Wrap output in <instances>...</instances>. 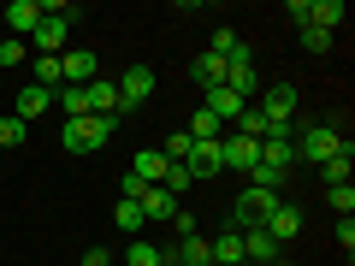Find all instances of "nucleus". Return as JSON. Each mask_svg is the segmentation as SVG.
Here are the masks:
<instances>
[{"instance_id":"nucleus-16","label":"nucleus","mask_w":355,"mask_h":266,"mask_svg":"<svg viewBox=\"0 0 355 266\" xmlns=\"http://www.w3.org/2000/svg\"><path fill=\"white\" fill-rule=\"evenodd\" d=\"M30 71H36L30 83L48 89V95H60V89H65V77H60V53H36V65H30Z\"/></svg>"},{"instance_id":"nucleus-11","label":"nucleus","mask_w":355,"mask_h":266,"mask_svg":"<svg viewBox=\"0 0 355 266\" xmlns=\"http://www.w3.org/2000/svg\"><path fill=\"white\" fill-rule=\"evenodd\" d=\"M137 207H142V219H154V225H172V219L184 213V202H178V195H166L160 184H148V190H142V202H137Z\"/></svg>"},{"instance_id":"nucleus-19","label":"nucleus","mask_w":355,"mask_h":266,"mask_svg":"<svg viewBox=\"0 0 355 266\" xmlns=\"http://www.w3.org/2000/svg\"><path fill=\"white\" fill-rule=\"evenodd\" d=\"M261 166H279V172H291V166H296L291 136H266V142H261Z\"/></svg>"},{"instance_id":"nucleus-23","label":"nucleus","mask_w":355,"mask_h":266,"mask_svg":"<svg viewBox=\"0 0 355 266\" xmlns=\"http://www.w3.org/2000/svg\"><path fill=\"white\" fill-rule=\"evenodd\" d=\"M113 225L125 231V237H142V225H148V219H142V207H137V202H119V213H113Z\"/></svg>"},{"instance_id":"nucleus-26","label":"nucleus","mask_w":355,"mask_h":266,"mask_svg":"<svg viewBox=\"0 0 355 266\" xmlns=\"http://www.w3.org/2000/svg\"><path fill=\"white\" fill-rule=\"evenodd\" d=\"M24 136H30L24 118H0V148H24Z\"/></svg>"},{"instance_id":"nucleus-10","label":"nucleus","mask_w":355,"mask_h":266,"mask_svg":"<svg viewBox=\"0 0 355 266\" xmlns=\"http://www.w3.org/2000/svg\"><path fill=\"white\" fill-rule=\"evenodd\" d=\"M184 172H190L196 184L219 177V172H225V160H219V142H190V154H184Z\"/></svg>"},{"instance_id":"nucleus-3","label":"nucleus","mask_w":355,"mask_h":266,"mask_svg":"<svg viewBox=\"0 0 355 266\" xmlns=\"http://www.w3.org/2000/svg\"><path fill=\"white\" fill-rule=\"evenodd\" d=\"M338 142H343V136H338V130H326V125H308V130H302V136H291V148H296V154H302V160H308V166H326V160H331V154H338Z\"/></svg>"},{"instance_id":"nucleus-25","label":"nucleus","mask_w":355,"mask_h":266,"mask_svg":"<svg viewBox=\"0 0 355 266\" xmlns=\"http://www.w3.org/2000/svg\"><path fill=\"white\" fill-rule=\"evenodd\" d=\"M326 207H338V219H349V213H355V190H349V184H331V190H326Z\"/></svg>"},{"instance_id":"nucleus-27","label":"nucleus","mask_w":355,"mask_h":266,"mask_svg":"<svg viewBox=\"0 0 355 266\" xmlns=\"http://www.w3.org/2000/svg\"><path fill=\"white\" fill-rule=\"evenodd\" d=\"M172 254H184L190 266H214V260H207V242H202V237H184V242H178Z\"/></svg>"},{"instance_id":"nucleus-6","label":"nucleus","mask_w":355,"mask_h":266,"mask_svg":"<svg viewBox=\"0 0 355 266\" xmlns=\"http://www.w3.org/2000/svg\"><path fill=\"white\" fill-rule=\"evenodd\" d=\"M219 160H225V172H243V177H249L254 166H261V142H249V136L231 130V136H219Z\"/></svg>"},{"instance_id":"nucleus-22","label":"nucleus","mask_w":355,"mask_h":266,"mask_svg":"<svg viewBox=\"0 0 355 266\" xmlns=\"http://www.w3.org/2000/svg\"><path fill=\"white\" fill-rule=\"evenodd\" d=\"M196 83H202V89L225 83V60H219V53H202V60H196Z\"/></svg>"},{"instance_id":"nucleus-24","label":"nucleus","mask_w":355,"mask_h":266,"mask_svg":"<svg viewBox=\"0 0 355 266\" xmlns=\"http://www.w3.org/2000/svg\"><path fill=\"white\" fill-rule=\"evenodd\" d=\"M53 101H60V113H65V118H83V113H89V101H83V89H71V83H65L60 95H53Z\"/></svg>"},{"instance_id":"nucleus-8","label":"nucleus","mask_w":355,"mask_h":266,"mask_svg":"<svg viewBox=\"0 0 355 266\" xmlns=\"http://www.w3.org/2000/svg\"><path fill=\"white\" fill-rule=\"evenodd\" d=\"M237 237H243V266H272L279 260V242H272L266 225H249V231H237Z\"/></svg>"},{"instance_id":"nucleus-30","label":"nucleus","mask_w":355,"mask_h":266,"mask_svg":"<svg viewBox=\"0 0 355 266\" xmlns=\"http://www.w3.org/2000/svg\"><path fill=\"white\" fill-rule=\"evenodd\" d=\"M166 160H184V154H190V130H178V136H166Z\"/></svg>"},{"instance_id":"nucleus-21","label":"nucleus","mask_w":355,"mask_h":266,"mask_svg":"<svg viewBox=\"0 0 355 266\" xmlns=\"http://www.w3.org/2000/svg\"><path fill=\"white\" fill-rule=\"evenodd\" d=\"M160 260H166V249H154V242H142V237L125 242V266H160Z\"/></svg>"},{"instance_id":"nucleus-14","label":"nucleus","mask_w":355,"mask_h":266,"mask_svg":"<svg viewBox=\"0 0 355 266\" xmlns=\"http://www.w3.org/2000/svg\"><path fill=\"white\" fill-rule=\"evenodd\" d=\"M261 225L272 231V242H291L296 231H302V213H296V207H284V202H279V207H272V213L261 219Z\"/></svg>"},{"instance_id":"nucleus-34","label":"nucleus","mask_w":355,"mask_h":266,"mask_svg":"<svg viewBox=\"0 0 355 266\" xmlns=\"http://www.w3.org/2000/svg\"><path fill=\"white\" fill-rule=\"evenodd\" d=\"M272 266H291V260H272Z\"/></svg>"},{"instance_id":"nucleus-13","label":"nucleus","mask_w":355,"mask_h":266,"mask_svg":"<svg viewBox=\"0 0 355 266\" xmlns=\"http://www.w3.org/2000/svg\"><path fill=\"white\" fill-rule=\"evenodd\" d=\"M6 24H12L18 42H30L36 24H42V0H12V6H6Z\"/></svg>"},{"instance_id":"nucleus-2","label":"nucleus","mask_w":355,"mask_h":266,"mask_svg":"<svg viewBox=\"0 0 355 266\" xmlns=\"http://www.w3.org/2000/svg\"><path fill=\"white\" fill-rule=\"evenodd\" d=\"M71 6H42V24H36V53H60V42H65V30H71Z\"/></svg>"},{"instance_id":"nucleus-18","label":"nucleus","mask_w":355,"mask_h":266,"mask_svg":"<svg viewBox=\"0 0 355 266\" xmlns=\"http://www.w3.org/2000/svg\"><path fill=\"white\" fill-rule=\"evenodd\" d=\"M48 107H53V95H48V89H36V83H30V89H18V113H12V118H24V125H30V118H42Z\"/></svg>"},{"instance_id":"nucleus-12","label":"nucleus","mask_w":355,"mask_h":266,"mask_svg":"<svg viewBox=\"0 0 355 266\" xmlns=\"http://www.w3.org/2000/svg\"><path fill=\"white\" fill-rule=\"evenodd\" d=\"M202 107H207V113L219 118V125H225V118H237V113H243V107H249V101H243L237 89H225V83H214V89H202Z\"/></svg>"},{"instance_id":"nucleus-15","label":"nucleus","mask_w":355,"mask_h":266,"mask_svg":"<svg viewBox=\"0 0 355 266\" xmlns=\"http://www.w3.org/2000/svg\"><path fill=\"white\" fill-rule=\"evenodd\" d=\"M207 260L214 266H243V237L237 231H219V237L207 242Z\"/></svg>"},{"instance_id":"nucleus-31","label":"nucleus","mask_w":355,"mask_h":266,"mask_svg":"<svg viewBox=\"0 0 355 266\" xmlns=\"http://www.w3.org/2000/svg\"><path fill=\"white\" fill-rule=\"evenodd\" d=\"M338 242H343V254H355V219H338Z\"/></svg>"},{"instance_id":"nucleus-1","label":"nucleus","mask_w":355,"mask_h":266,"mask_svg":"<svg viewBox=\"0 0 355 266\" xmlns=\"http://www.w3.org/2000/svg\"><path fill=\"white\" fill-rule=\"evenodd\" d=\"M113 130H119V118L83 113V118H65L60 142H65V154H95V148H107V136H113Z\"/></svg>"},{"instance_id":"nucleus-20","label":"nucleus","mask_w":355,"mask_h":266,"mask_svg":"<svg viewBox=\"0 0 355 266\" xmlns=\"http://www.w3.org/2000/svg\"><path fill=\"white\" fill-rule=\"evenodd\" d=\"M130 172H137L142 184H160V172H166V154H160V148H142L137 160H130Z\"/></svg>"},{"instance_id":"nucleus-33","label":"nucleus","mask_w":355,"mask_h":266,"mask_svg":"<svg viewBox=\"0 0 355 266\" xmlns=\"http://www.w3.org/2000/svg\"><path fill=\"white\" fill-rule=\"evenodd\" d=\"M160 266H190V260H184V254H172V249H166V260Z\"/></svg>"},{"instance_id":"nucleus-28","label":"nucleus","mask_w":355,"mask_h":266,"mask_svg":"<svg viewBox=\"0 0 355 266\" xmlns=\"http://www.w3.org/2000/svg\"><path fill=\"white\" fill-rule=\"evenodd\" d=\"M24 53H30V42H18V36H0V65H24Z\"/></svg>"},{"instance_id":"nucleus-17","label":"nucleus","mask_w":355,"mask_h":266,"mask_svg":"<svg viewBox=\"0 0 355 266\" xmlns=\"http://www.w3.org/2000/svg\"><path fill=\"white\" fill-rule=\"evenodd\" d=\"M349 166H355V142L343 136V142H338V154L320 166V172H326V190H331V184H349Z\"/></svg>"},{"instance_id":"nucleus-9","label":"nucleus","mask_w":355,"mask_h":266,"mask_svg":"<svg viewBox=\"0 0 355 266\" xmlns=\"http://www.w3.org/2000/svg\"><path fill=\"white\" fill-rule=\"evenodd\" d=\"M60 77H65L71 89H83V83H95V77H101V60H95L89 48H71V53H60Z\"/></svg>"},{"instance_id":"nucleus-5","label":"nucleus","mask_w":355,"mask_h":266,"mask_svg":"<svg viewBox=\"0 0 355 266\" xmlns=\"http://www.w3.org/2000/svg\"><path fill=\"white\" fill-rule=\"evenodd\" d=\"M291 113H296V83H272L261 101V118L266 130H291Z\"/></svg>"},{"instance_id":"nucleus-29","label":"nucleus","mask_w":355,"mask_h":266,"mask_svg":"<svg viewBox=\"0 0 355 266\" xmlns=\"http://www.w3.org/2000/svg\"><path fill=\"white\" fill-rule=\"evenodd\" d=\"M302 48H308V53H326V48H331V30H314V24H302Z\"/></svg>"},{"instance_id":"nucleus-7","label":"nucleus","mask_w":355,"mask_h":266,"mask_svg":"<svg viewBox=\"0 0 355 266\" xmlns=\"http://www.w3.org/2000/svg\"><path fill=\"white\" fill-rule=\"evenodd\" d=\"M83 101L95 118H125V101H119V83L113 77H95V83H83Z\"/></svg>"},{"instance_id":"nucleus-4","label":"nucleus","mask_w":355,"mask_h":266,"mask_svg":"<svg viewBox=\"0 0 355 266\" xmlns=\"http://www.w3.org/2000/svg\"><path fill=\"white\" fill-rule=\"evenodd\" d=\"M113 83H119V101H125V113H137V107L154 95V65H125V77H113Z\"/></svg>"},{"instance_id":"nucleus-32","label":"nucleus","mask_w":355,"mask_h":266,"mask_svg":"<svg viewBox=\"0 0 355 266\" xmlns=\"http://www.w3.org/2000/svg\"><path fill=\"white\" fill-rule=\"evenodd\" d=\"M83 266H107V249H89V254H83Z\"/></svg>"}]
</instances>
